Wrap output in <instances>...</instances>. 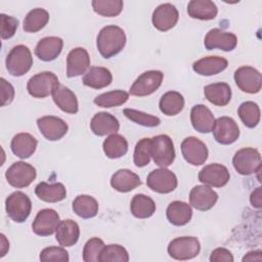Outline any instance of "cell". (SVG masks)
Masks as SVG:
<instances>
[{"instance_id": "cell-31", "label": "cell", "mask_w": 262, "mask_h": 262, "mask_svg": "<svg viewBox=\"0 0 262 262\" xmlns=\"http://www.w3.org/2000/svg\"><path fill=\"white\" fill-rule=\"evenodd\" d=\"M187 13L191 18L210 20L217 16L218 8L211 0H191L187 4Z\"/></svg>"}, {"instance_id": "cell-29", "label": "cell", "mask_w": 262, "mask_h": 262, "mask_svg": "<svg viewBox=\"0 0 262 262\" xmlns=\"http://www.w3.org/2000/svg\"><path fill=\"white\" fill-rule=\"evenodd\" d=\"M113 81V75L110 70L103 67H91L83 76L82 82L85 86L93 89H102L108 86Z\"/></svg>"}, {"instance_id": "cell-14", "label": "cell", "mask_w": 262, "mask_h": 262, "mask_svg": "<svg viewBox=\"0 0 262 262\" xmlns=\"http://www.w3.org/2000/svg\"><path fill=\"white\" fill-rule=\"evenodd\" d=\"M237 44L236 36L231 32H226L221 29H211L204 40L206 49H220L223 51H231Z\"/></svg>"}, {"instance_id": "cell-3", "label": "cell", "mask_w": 262, "mask_h": 262, "mask_svg": "<svg viewBox=\"0 0 262 262\" xmlns=\"http://www.w3.org/2000/svg\"><path fill=\"white\" fill-rule=\"evenodd\" d=\"M150 156L156 165L166 168L174 162L175 149L170 136L166 134L150 138Z\"/></svg>"}, {"instance_id": "cell-40", "label": "cell", "mask_w": 262, "mask_h": 262, "mask_svg": "<svg viewBox=\"0 0 262 262\" xmlns=\"http://www.w3.org/2000/svg\"><path fill=\"white\" fill-rule=\"evenodd\" d=\"M129 98V94L124 90H113L97 95L93 102L100 107H114L124 104Z\"/></svg>"}, {"instance_id": "cell-15", "label": "cell", "mask_w": 262, "mask_h": 262, "mask_svg": "<svg viewBox=\"0 0 262 262\" xmlns=\"http://www.w3.org/2000/svg\"><path fill=\"white\" fill-rule=\"evenodd\" d=\"M37 126L42 135L49 141L61 139L68 132V124L55 116H44L37 120Z\"/></svg>"}, {"instance_id": "cell-12", "label": "cell", "mask_w": 262, "mask_h": 262, "mask_svg": "<svg viewBox=\"0 0 262 262\" xmlns=\"http://www.w3.org/2000/svg\"><path fill=\"white\" fill-rule=\"evenodd\" d=\"M181 152L184 160L192 166H201L208 159V148L206 144L194 136L183 139L181 143Z\"/></svg>"}, {"instance_id": "cell-49", "label": "cell", "mask_w": 262, "mask_h": 262, "mask_svg": "<svg viewBox=\"0 0 262 262\" xmlns=\"http://www.w3.org/2000/svg\"><path fill=\"white\" fill-rule=\"evenodd\" d=\"M209 260L211 262H232L233 256L229 250L225 248H217L212 251Z\"/></svg>"}, {"instance_id": "cell-28", "label": "cell", "mask_w": 262, "mask_h": 262, "mask_svg": "<svg viewBox=\"0 0 262 262\" xmlns=\"http://www.w3.org/2000/svg\"><path fill=\"white\" fill-rule=\"evenodd\" d=\"M37 144V139L30 133H18L11 139L10 148L16 157L28 159L35 152Z\"/></svg>"}, {"instance_id": "cell-18", "label": "cell", "mask_w": 262, "mask_h": 262, "mask_svg": "<svg viewBox=\"0 0 262 262\" xmlns=\"http://www.w3.org/2000/svg\"><path fill=\"white\" fill-rule=\"evenodd\" d=\"M230 174L227 168L221 164L214 163L205 166L199 173V180L205 185L222 187L229 181Z\"/></svg>"}, {"instance_id": "cell-20", "label": "cell", "mask_w": 262, "mask_h": 262, "mask_svg": "<svg viewBox=\"0 0 262 262\" xmlns=\"http://www.w3.org/2000/svg\"><path fill=\"white\" fill-rule=\"evenodd\" d=\"M90 66V57L87 50L83 47L72 49L67 57V76L74 78L85 74Z\"/></svg>"}, {"instance_id": "cell-45", "label": "cell", "mask_w": 262, "mask_h": 262, "mask_svg": "<svg viewBox=\"0 0 262 262\" xmlns=\"http://www.w3.org/2000/svg\"><path fill=\"white\" fill-rule=\"evenodd\" d=\"M104 246L103 241L99 237L88 239L83 249V260L85 262H98L99 255Z\"/></svg>"}, {"instance_id": "cell-37", "label": "cell", "mask_w": 262, "mask_h": 262, "mask_svg": "<svg viewBox=\"0 0 262 262\" xmlns=\"http://www.w3.org/2000/svg\"><path fill=\"white\" fill-rule=\"evenodd\" d=\"M160 111L166 116H176L184 107L183 95L177 91H168L160 99Z\"/></svg>"}, {"instance_id": "cell-34", "label": "cell", "mask_w": 262, "mask_h": 262, "mask_svg": "<svg viewBox=\"0 0 262 262\" xmlns=\"http://www.w3.org/2000/svg\"><path fill=\"white\" fill-rule=\"evenodd\" d=\"M72 209L76 215L83 219H90L98 213L97 201L88 194H80L73 201Z\"/></svg>"}, {"instance_id": "cell-26", "label": "cell", "mask_w": 262, "mask_h": 262, "mask_svg": "<svg viewBox=\"0 0 262 262\" xmlns=\"http://www.w3.org/2000/svg\"><path fill=\"white\" fill-rule=\"evenodd\" d=\"M140 184L139 176L129 169H120L111 178L112 187L119 192H129Z\"/></svg>"}, {"instance_id": "cell-17", "label": "cell", "mask_w": 262, "mask_h": 262, "mask_svg": "<svg viewBox=\"0 0 262 262\" xmlns=\"http://www.w3.org/2000/svg\"><path fill=\"white\" fill-rule=\"evenodd\" d=\"M178 18L179 13L177 8L171 3H163L154 10L151 21L157 30L166 32L175 27Z\"/></svg>"}, {"instance_id": "cell-46", "label": "cell", "mask_w": 262, "mask_h": 262, "mask_svg": "<svg viewBox=\"0 0 262 262\" xmlns=\"http://www.w3.org/2000/svg\"><path fill=\"white\" fill-rule=\"evenodd\" d=\"M39 259L41 261H57L68 262L70 260L69 253L62 247H48L41 251Z\"/></svg>"}, {"instance_id": "cell-33", "label": "cell", "mask_w": 262, "mask_h": 262, "mask_svg": "<svg viewBox=\"0 0 262 262\" xmlns=\"http://www.w3.org/2000/svg\"><path fill=\"white\" fill-rule=\"evenodd\" d=\"M35 193L41 201L46 203H57L66 199L67 189L62 183L40 182L35 187Z\"/></svg>"}, {"instance_id": "cell-19", "label": "cell", "mask_w": 262, "mask_h": 262, "mask_svg": "<svg viewBox=\"0 0 262 262\" xmlns=\"http://www.w3.org/2000/svg\"><path fill=\"white\" fill-rule=\"evenodd\" d=\"M218 201V194L208 185H196L189 192V204L199 211L212 209Z\"/></svg>"}, {"instance_id": "cell-11", "label": "cell", "mask_w": 262, "mask_h": 262, "mask_svg": "<svg viewBox=\"0 0 262 262\" xmlns=\"http://www.w3.org/2000/svg\"><path fill=\"white\" fill-rule=\"evenodd\" d=\"M236 86L246 93H258L262 85V77L258 70L253 67L243 66L234 72Z\"/></svg>"}, {"instance_id": "cell-38", "label": "cell", "mask_w": 262, "mask_h": 262, "mask_svg": "<svg viewBox=\"0 0 262 262\" xmlns=\"http://www.w3.org/2000/svg\"><path fill=\"white\" fill-rule=\"evenodd\" d=\"M49 20V13L43 8H34L28 12L24 19L23 29L27 33H37L42 30Z\"/></svg>"}, {"instance_id": "cell-30", "label": "cell", "mask_w": 262, "mask_h": 262, "mask_svg": "<svg viewBox=\"0 0 262 262\" xmlns=\"http://www.w3.org/2000/svg\"><path fill=\"white\" fill-rule=\"evenodd\" d=\"M166 215L168 221L175 226H183L187 224L192 217L191 207L181 201H174L169 204Z\"/></svg>"}, {"instance_id": "cell-10", "label": "cell", "mask_w": 262, "mask_h": 262, "mask_svg": "<svg viewBox=\"0 0 262 262\" xmlns=\"http://www.w3.org/2000/svg\"><path fill=\"white\" fill-rule=\"evenodd\" d=\"M146 184L155 192L169 193L177 187L178 180L171 170L161 167L147 175Z\"/></svg>"}, {"instance_id": "cell-39", "label": "cell", "mask_w": 262, "mask_h": 262, "mask_svg": "<svg viewBox=\"0 0 262 262\" xmlns=\"http://www.w3.org/2000/svg\"><path fill=\"white\" fill-rule=\"evenodd\" d=\"M237 115L244 125L248 128L256 127L260 122V108L254 101L243 102L237 110Z\"/></svg>"}, {"instance_id": "cell-16", "label": "cell", "mask_w": 262, "mask_h": 262, "mask_svg": "<svg viewBox=\"0 0 262 262\" xmlns=\"http://www.w3.org/2000/svg\"><path fill=\"white\" fill-rule=\"evenodd\" d=\"M59 222V215L55 210L43 209L37 213L32 224V229L34 233L40 236L51 235L56 231Z\"/></svg>"}, {"instance_id": "cell-51", "label": "cell", "mask_w": 262, "mask_h": 262, "mask_svg": "<svg viewBox=\"0 0 262 262\" xmlns=\"http://www.w3.org/2000/svg\"><path fill=\"white\" fill-rule=\"evenodd\" d=\"M262 260V254L261 251H251L249 253H247L244 258L243 261H261Z\"/></svg>"}, {"instance_id": "cell-47", "label": "cell", "mask_w": 262, "mask_h": 262, "mask_svg": "<svg viewBox=\"0 0 262 262\" xmlns=\"http://www.w3.org/2000/svg\"><path fill=\"white\" fill-rule=\"evenodd\" d=\"M0 24H1V39L6 40L14 36L18 27V20L15 17L1 13Z\"/></svg>"}, {"instance_id": "cell-35", "label": "cell", "mask_w": 262, "mask_h": 262, "mask_svg": "<svg viewBox=\"0 0 262 262\" xmlns=\"http://www.w3.org/2000/svg\"><path fill=\"white\" fill-rule=\"evenodd\" d=\"M130 211L136 218H149L156 212V204L151 198L143 193H137L131 200Z\"/></svg>"}, {"instance_id": "cell-9", "label": "cell", "mask_w": 262, "mask_h": 262, "mask_svg": "<svg viewBox=\"0 0 262 262\" xmlns=\"http://www.w3.org/2000/svg\"><path fill=\"white\" fill-rule=\"evenodd\" d=\"M164 74L161 71L150 70L142 73L131 85L129 92L134 96H147L161 86Z\"/></svg>"}, {"instance_id": "cell-4", "label": "cell", "mask_w": 262, "mask_h": 262, "mask_svg": "<svg viewBox=\"0 0 262 262\" xmlns=\"http://www.w3.org/2000/svg\"><path fill=\"white\" fill-rule=\"evenodd\" d=\"M59 84L57 76L52 72H41L31 77L27 83L29 94L35 98H45L52 94L54 88Z\"/></svg>"}, {"instance_id": "cell-22", "label": "cell", "mask_w": 262, "mask_h": 262, "mask_svg": "<svg viewBox=\"0 0 262 262\" xmlns=\"http://www.w3.org/2000/svg\"><path fill=\"white\" fill-rule=\"evenodd\" d=\"M62 46L63 41L61 38L56 36L45 37L37 43L35 47V54L43 61H51L60 54Z\"/></svg>"}, {"instance_id": "cell-6", "label": "cell", "mask_w": 262, "mask_h": 262, "mask_svg": "<svg viewBox=\"0 0 262 262\" xmlns=\"http://www.w3.org/2000/svg\"><path fill=\"white\" fill-rule=\"evenodd\" d=\"M5 210L11 220L16 223H23L30 216L32 202L25 192L14 191L5 200Z\"/></svg>"}, {"instance_id": "cell-43", "label": "cell", "mask_w": 262, "mask_h": 262, "mask_svg": "<svg viewBox=\"0 0 262 262\" xmlns=\"http://www.w3.org/2000/svg\"><path fill=\"white\" fill-rule=\"evenodd\" d=\"M123 113L129 120H131L132 122H134L138 125L144 126V127L152 128V127H157L161 124L160 118L149 115V114H146V113H143V112H140V111H137V110L125 108L123 111Z\"/></svg>"}, {"instance_id": "cell-42", "label": "cell", "mask_w": 262, "mask_h": 262, "mask_svg": "<svg viewBox=\"0 0 262 262\" xmlns=\"http://www.w3.org/2000/svg\"><path fill=\"white\" fill-rule=\"evenodd\" d=\"M99 262H128L129 254L127 250L117 244L104 246L100 255Z\"/></svg>"}, {"instance_id": "cell-24", "label": "cell", "mask_w": 262, "mask_h": 262, "mask_svg": "<svg viewBox=\"0 0 262 262\" xmlns=\"http://www.w3.org/2000/svg\"><path fill=\"white\" fill-rule=\"evenodd\" d=\"M227 66L228 61L226 58L217 55H210L194 61L192 70L201 76H214L223 72Z\"/></svg>"}, {"instance_id": "cell-25", "label": "cell", "mask_w": 262, "mask_h": 262, "mask_svg": "<svg viewBox=\"0 0 262 262\" xmlns=\"http://www.w3.org/2000/svg\"><path fill=\"white\" fill-rule=\"evenodd\" d=\"M54 103L64 113L76 114L79 111V103L76 94L68 87L58 84L52 91Z\"/></svg>"}, {"instance_id": "cell-21", "label": "cell", "mask_w": 262, "mask_h": 262, "mask_svg": "<svg viewBox=\"0 0 262 262\" xmlns=\"http://www.w3.org/2000/svg\"><path fill=\"white\" fill-rule=\"evenodd\" d=\"M91 131L97 136L115 134L120 129L118 119L106 112H100L93 116L90 122Z\"/></svg>"}, {"instance_id": "cell-27", "label": "cell", "mask_w": 262, "mask_h": 262, "mask_svg": "<svg viewBox=\"0 0 262 262\" xmlns=\"http://www.w3.org/2000/svg\"><path fill=\"white\" fill-rule=\"evenodd\" d=\"M80 236V228L77 222L72 219L60 220L56 231L55 238L61 247L74 246Z\"/></svg>"}, {"instance_id": "cell-48", "label": "cell", "mask_w": 262, "mask_h": 262, "mask_svg": "<svg viewBox=\"0 0 262 262\" xmlns=\"http://www.w3.org/2000/svg\"><path fill=\"white\" fill-rule=\"evenodd\" d=\"M0 85H1V105L5 106L13 100L14 88L4 78L0 79Z\"/></svg>"}, {"instance_id": "cell-50", "label": "cell", "mask_w": 262, "mask_h": 262, "mask_svg": "<svg viewBox=\"0 0 262 262\" xmlns=\"http://www.w3.org/2000/svg\"><path fill=\"white\" fill-rule=\"evenodd\" d=\"M250 203L252 207L256 209H260L262 205V193H261V187H257L254 191H252L250 195Z\"/></svg>"}, {"instance_id": "cell-23", "label": "cell", "mask_w": 262, "mask_h": 262, "mask_svg": "<svg viewBox=\"0 0 262 262\" xmlns=\"http://www.w3.org/2000/svg\"><path fill=\"white\" fill-rule=\"evenodd\" d=\"M190 122L195 131L200 133H209L213 129L215 118L206 105L195 104L190 111Z\"/></svg>"}, {"instance_id": "cell-5", "label": "cell", "mask_w": 262, "mask_h": 262, "mask_svg": "<svg viewBox=\"0 0 262 262\" xmlns=\"http://www.w3.org/2000/svg\"><path fill=\"white\" fill-rule=\"evenodd\" d=\"M232 165L235 171L244 176L260 172V152L253 147H244L234 154L232 158Z\"/></svg>"}, {"instance_id": "cell-41", "label": "cell", "mask_w": 262, "mask_h": 262, "mask_svg": "<svg viewBox=\"0 0 262 262\" xmlns=\"http://www.w3.org/2000/svg\"><path fill=\"white\" fill-rule=\"evenodd\" d=\"M91 4L93 10L97 14L105 17L119 15L124 6L122 0H93Z\"/></svg>"}, {"instance_id": "cell-1", "label": "cell", "mask_w": 262, "mask_h": 262, "mask_svg": "<svg viewBox=\"0 0 262 262\" xmlns=\"http://www.w3.org/2000/svg\"><path fill=\"white\" fill-rule=\"evenodd\" d=\"M126 45V35L123 29L111 25L103 27L96 38V46L100 55L111 58L120 53Z\"/></svg>"}, {"instance_id": "cell-44", "label": "cell", "mask_w": 262, "mask_h": 262, "mask_svg": "<svg viewBox=\"0 0 262 262\" xmlns=\"http://www.w3.org/2000/svg\"><path fill=\"white\" fill-rule=\"evenodd\" d=\"M150 138L140 139L134 148L133 162L138 168H142L150 162Z\"/></svg>"}, {"instance_id": "cell-36", "label": "cell", "mask_w": 262, "mask_h": 262, "mask_svg": "<svg viewBox=\"0 0 262 262\" xmlns=\"http://www.w3.org/2000/svg\"><path fill=\"white\" fill-rule=\"evenodd\" d=\"M104 155L108 159H119L128 151V142L126 138L120 134H111L102 143Z\"/></svg>"}, {"instance_id": "cell-13", "label": "cell", "mask_w": 262, "mask_h": 262, "mask_svg": "<svg viewBox=\"0 0 262 262\" xmlns=\"http://www.w3.org/2000/svg\"><path fill=\"white\" fill-rule=\"evenodd\" d=\"M212 132L215 140L223 145L231 144L239 137V128L237 124L232 118L225 116L215 120Z\"/></svg>"}, {"instance_id": "cell-52", "label": "cell", "mask_w": 262, "mask_h": 262, "mask_svg": "<svg viewBox=\"0 0 262 262\" xmlns=\"http://www.w3.org/2000/svg\"><path fill=\"white\" fill-rule=\"evenodd\" d=\"M0 245H1L0 246V257L2 258L6 255V253L9 250V242L7 241L6 236L3 233L0 234Z\"/></svg>"}, {"instance_id": "cell-2", "label": "cell", "mask_w": 262, "mask_h": 262, "mask_svg": "<svg viewBox=\"0 0 262 262\" xmlns=\"http://www.w3.org/2000/svg\"><path fill=\"white\" fill-rule=\"evenodd\" d=\"M5 66L11 76H24L33 66V57L30 49L21 44L14 46L6 56Z\"/></svg>"}, {"instance_id": "cell-8", "label": "cell", "mask_w": 262, "mask_h": 262, "mask_svg": "<svg viewBox=\"0 0 262 262\" xmlns=\"http://www.w3.org/2000/svg\"><path fill=\"white\" fill-rule=\"evenodd\" d=\"M36 169L23 161L13 163L5 172L7 182L15 188H24L29 186L36 178Z\"/></svg>"}, {"instance_id": "cell-32", "label": "cell", "mask_w": 262, "mask_h": 262, "mask_svg": "<svg viewBox=\"0 0 262 262\" xmlns=\"http://www.w3.org/2000/svg\"><path fill=\"white\" fill-rule=\"evenodd\" d=\"M204 94L208 101L218 106H225L231 99V89L227 83L218 82L205 86Z\"/></svg>"}, {"instance_id": "cell-7", "label": "cell", "mask_w": 262, "mask_h": 262, "mask_svg": "<svg viewBox=\"0 0 262 262\" xmlns=\"http://www.w3.org/2000/svg\"><path fill=\"white\" fill-rule=\"evenodd\" d=\"M167 251L175 260H189L199 255L201 244L194 236H179L169 243Z\"/></svg>"}]
</instances>
